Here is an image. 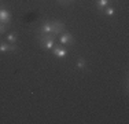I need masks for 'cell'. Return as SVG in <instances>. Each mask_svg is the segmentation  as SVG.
<instances>
[{
	"mask_svg": "<svg viewBox=\"0 0 129 124\" xmlns=\"http://www.w3.org/2000/svg\"><path fill=\"white\" fill-rule=\"evenodd\" d=\"M37 39H39V43H40V47L41 48L52 50L55 47L56 35H54V33H40Z\"/></svg>",
	"mask_w": 129,
	"mask_h": 124,
	"instance_id": "obj_1",
	"label": "cell"
},
{
	"mask_svg": "<svg viewBox=\"0 0 129 124\" xmlns=\"http://www.w3.org/2000/svg\"><path fill=\"white\" fill-rule=\"evenodd\" d=\"M51 26H52V33H54V35H59V33H63L64 29H66L64 24L62 22V21H59V19L51 21Z\"/></svg>",
	"mask_w": 129,
	"mask_h": 124,
	"instance_id": "obj_2",
	"label": "cell"
},
{
	"mask_svg": "<svg viewBox=\"0 0 129 124\" xmlns=\"http://www.w3.org/2000/svg\"><path fill=\"white\" fill-rule=\"evenodd\" d=\"M59 42H60V44H66V46H73L74 44V37H73L72 33H69V32H64L60 35L59 37Z\"/></svg>",
	"mask_w": 129,
	"mask_h": 124,
	"instance_id": "obj_3",
	"label": "cell"
},
{
	"mask_svg": "<svg viewBox=\"0 0 129 124\" xmlns=\"http://www.w3.org/2000/svg\"><path fill=\"white\" fill-rule=\"evenodd\" d=\"M52 54L56 58H64V57H67V50L63 48L62 46H55L52 48Z\"/></svg>",
	"mask_w": 129,
	"mask_h": 124,
	"instance_id": "obj_4",
	"label": "cell"
},
{
	"mask_svg": "<svg viewBox=\"0 0 129 124\" xmlns=\"http://www.w3.org/2000/svg\"><path fill=\"white\" fill-rule=\"evenodd\" d=\"M10 21H11V14H10V11H8L6 7L0 8V22L8 24Z\"/></svg>",
	"mask_w": 129,
	"mask_h": 124,
	"instance_id": "obj_5",
	"label": "cell"
},
{
	"mask_svg": "<svg viewBox=\"0 0 129 124\" xmlns=\"http://www.w3.org/2000/svg\"><path fill=\"white\" fill-rule=\"evenodd\" d=\"M39 33H52V26L51 21H44L39 28Z\"/></svg>",
	"mask_w": 129,
	"mask_h": 124,
	"instance_id": "obj_6",
	"label": "cell"
},
{
	"mask_svg": "<svg viewBox=\"0 0 129 124\" xmlns=\"http://www.w3.org/2000/svg\"><path fill=\"white\" fill-rule=\"evenodd\" d=\"M76 68L78 70H88V62L84 59V58H80V59L76 62Z\"/></svg>",
	"mask_w": 129,
	"mask_h": 124,
	"instance_id": "obj_7",
	"label": "cell"
},
{
	"mask_svg": "<svg viewBox=\"0 0 129 124\" xmlns=\"http://www.w3.org/2000/svg\"><path fill=\"white\" fill-rule=\"evenodd\" d=\"M109 3H110V0H96V8L99 11H103L109 6Z\"/></svg>",
	"mask_w": 129,
	"mask_h": 124,
	"instance_id": "obj_8",
	"label": "cell"
},
{
	"mask_svg": "<svg viewBox=\"0 0 129 124\" xmlns=\"http://www.w3.org/2000/svg\"><path fill=\"white\" fill-rule=\"evenodd\" d=\"M17 40H18V36H17V33H15V32H10L7 35V42L10 43V44L17 43Z\"/></svg>",
	"mask_w": 129,
	"mask_h": 124,
	"instance_id": "obj_9",
	"label": "cell"
},
{
	"mask_svg": "<svg viewBox=\"0 0 129 124\" xmlns=\"http://www.w3.org/2000/svg\"><path fill=\"white\" fill-rule=\"evenodd\" d=\"M0 52H10V43L0 42Z\"/></svg>",
	"mask_w": 129,
	"mask_h": 124,
	"instance_id": "obj_10",
	"label": "cell"
},
{
	"mask_svg": "<svg viewBox=\"0 0 129 124\" xmlns=\"http://www.w3.org/2000/svg\"><path fill=\"white\" fill-rule=\"evenodd\" d=\"M104 14H106L107 17H113V15L115 14V8L114 7H109V6H107V7L104 8Z\"/></svg>",
	"mask_w": 129,
	"mask_h": 124,
	"instance_id": "obj_11",
	"label": "cell"
},
{
	"mask_svg": "<svg viewBox=\"0 0 129 124\" xmlns=\"http://www.w3.org/2000/svg\"><path fill=\"white\" fill-rule=\"evenodd\" d=\"M8 29V24H3L0 22V35H3V33H6Z\"/></svg>",
	"mask_w": 129,
	"mask_h": 124,
	"instance_id": "obj_12",
	"label": "cell"
},
{
	"mask_svg": "<svg viewBox=\"0 0 129 124\" xmlns=\"http://www.w3.org/2000/svg\"><path fill=\"white\" fill-rule=\"evenodd\" d=\"M73 2H74V0H58V3L62 4V6H69V4H72Z\"/></svg>",
	"mask_w": 129,
	"mask_h": 124,
	"instance_id": "obj_13",
	"label": "cell"
},
{
	"mask_svg": "<svg viewBox=\"0 0 129 124\" xmlns=\"http://www.w3.org/2000/svg\"><path fill=\"white\" fill-rule=\"evenodd\" d=\"M2 3H3V0H0V8H3V7H2Z\"/></svg>",
	"mask_w": 129,
	"mask_h": 124,
	"instance_id": "obj_14",
	"label": "cell"
}]
</instances>
